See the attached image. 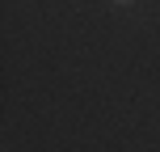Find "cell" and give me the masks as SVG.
Listing matches in <instances>:
<instances>
[{
	"instance_id": "6da1fadb",
	"label": "cell",
	"mask_w": 160,
	"mask_h": 152,
	"mask_svg": "<svg viewBox=\"0 0 160 152\" xmlns=\"http://www.w3.org/2000/svg\"><path fill=\"white\" fill-rule=\"evenodd\" d=\"M114 4H135V0H114Z\"/></svg>"
}]
</instances>
